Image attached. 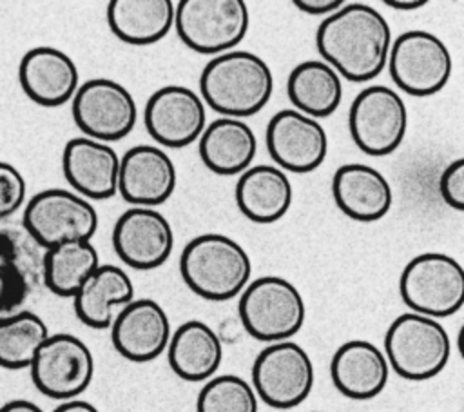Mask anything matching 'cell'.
Masks as SVG:
<instances>
[{"mask_svg": "<svg viewBox=\"0 0 464 412\" xmlns=\"http://www.w3.org/2000/svg\"><path fill=\"white\" fill-rule=\"evenodd\" d=\"M315 45L324 64L350 82H370L386 67L392 29L372 5L344 2L317 29Z\"/></svg>", "mask_w": 464, "mask_h": 412, "instance_id": "1", "label": "cell"}, {"mask_svg": "<svg viewBox=\"0 0 464 412\" xmlns=\"http://www.w3.org/2000/svg\"><path fill=\"white\" fill-rule=\"evenodd\" d=\"M201 100L225 118H245L259 113L274 91L268 64L250 51L232 49L214 56L199 76Z\"/></svg>", "mask_w": 464, "mask_h": 412, "instance_id": "2", "label": "cell"}, {"mask_svg": "<svg viewBox=\"0 0 464 412\" xmlns=\"http://www.w3.org/2000/svg\"><path fill=\"white\" fill-rule=\"evenodd\" d=\"M179 274L199 298L227 301L248 285L252 261L245 247L234 238L207 232L192 238L183 247Z\"/></svg>", "mask_w": 464, "mask_h": 412, "instance_id": "3", "label": "cell"}, {"mask_svg": "<svg viewBox=\"0 0 464 412\" xmlns=\"http://www.w3.org/2000/svg\"><path fill=\"white\" fill-rule=\"evenodd\" d=\"M451 341L439 319L404 312L397 316L384 334V358L388 367L408 381L435 378L448 365Z\"/></svg>", "mask_w": 464, "mask_h": 412, "instance_id": "4", "label": "cell"}, {"mask_svg": "<svg viewBox=\"0 0 464 412\" xmlns=\"http://www.w3.org/2000/svg\"><path fill=\"white\" fill-rule=\"evenodd\" d=\"M237 314L245 330L259 341L277 343L295 336L304 325L306 305L299 289L281 276L248 281L239 294Z\"/></svg>", "mask_w": 464, "mask_h": 412, "instance_id": "5", "label": "cell"}, {"mask_svg": "<svg viewBox=\"0 0 464 412\" xmlns=\"http://www.w3.org/2000/svg\"><path fill=\"white\" fill-rule=\"evenodd\" d=\"M399 294L410 312L448 318L464 303V269L448 254L422 252L404 265Z\"/></svg>", "mask_w": 464, "mask_h": 412, "instance_id": "6", "label": "cell"}, {"mask_svg": "<svg viewBox=\"0 0 464 412\" xmlns=\"http://www.w3.org/2000/svg\"><path fill=\"white\" fill-rule=\"evenodd\" d=\"M248 7L243 0H181L174 5L179 40L201 54L232 51L248 31Z\"/></svg>", "mask_w": 464, "mask_h": 412, "instance_id": "7", "label": "cell"}, {"mask_svg": "<svg viewBox=\"0 0 464 412\" xmlns=\"http://www.w3.org/2000/svg\"><path fill=\"white\" fill-rule=\"evenodd\" d=\"M22 227L47 250L65 241H91L98 229V212L72 191L45 189L27 201Z\"/></svg>", "mask_w": 464, "mask_h": 412, "instance_id": "8", "label": "cell"}, {"mask_svg": "<svg viewBox=\"0 0 464 412\" xmlns=\"http://www.w3.org/2000/svg\"><path fill=\"white\" fill-rule=\"evenodd\" d=\"M314 387V363L292 339L266 345L252 365V388L265 405L288 410L301 405Z\"/></svg>", "mask_w": 464, "mask_h": 412, "instance_id": "9", "label": "cell"}, {"mask_svg": "<svg viewBox=\"0 0 464 412\" xmlns=\"http://www.w3.org/2000/svg\"><path fill=\"white\" fill-rule=\"evenodd\" d=\"M386 65L401 91L411 96H431L450 82L453 60L439 36L413 29L392 42Z\"/></svg>", "mask_w": 464, "mask_h": 412, "instance_id": "10", "label": "cell"}, {"mask_svg": "<svg viewBox=\"0 0 464 412\" xmlns=\"http://www.w3.org/2000/svg\"><path fill=\"white\" fill-rule=\"evenodd\" d=\"M348 129L353 143L364 154H392L406 136V103L392 87L370 85L353 98Z\"/></svg>", "mask_w": 464, "mask_h": 412, "instance_id": "11", "label": "cell"}, {"mask_svg": "<svg viewBox=\"0 0 464 412\" xmlns=\"http://www.w3.org/2000/svg\"><path fill=\"white\" fill-rule=\"evenodd\" d=\"M71 113L85 138L103 143L123 140L138 118L130 91L111 78H91L78 85Z\"/></svg>", "mask_w": 464, "mask_h": 412, "instance_id": "12", "label": "cell"}, {"mask_svg": "<svg viewBox=\"0 0 464 412\" xmlns=\"http://www.w3.org/2000/svg\"><path fill=\"white\" fill-rule=\"evenodd\" d=\"M34 387L51 399H76L92 381L94 358L91 348L67 332L49 334L31 365Z\"/></svg>", "mask_w": 464, "mask_h": 412, "instance_id": "13", "label": "cell"}, {"mask_svg": "<svg viewBox=\"0 0 464 412\" xmlns=\"http://www.w3.org/2000/svg\"><path fill=\"white\" fill-rule=\"evenodd\" d=\"M44 249L22 225L0 221V318L24 310L44 285Z\"/></svg>", "mask_w": 464, "mask_h": 412, "instance_id": "14", "label": "cell"}, {"mask_svg": "<svg viewBox=\"0 0 464 412\" xmlns=\"http://www.w3.org/2000/svg\"><path fill=\"white\" fill-rule=\"evenodd\" d=\"M265 143L276 167L299 174L321 167L328 152L323 125L295 109H281L268 120Z\"/></svg>", "mask_w": 464, "mask_h": 412, "instance_id": "15", "label": "cell"}, {"mask_svg": "<svg viewBox=\"0 0 464 412\" xmlns=\"http://www.w3.org/2000/svg\"><path fill=\"white\" fill-rule=\"evenodd\" d=\"M143 123L160 145L181 149L201 136L207 125L205 103L185 85H165L149 96Z\"/></svg>", "mask_w": 464, "mask_h": 412, "instance_id": "16", "label": "cell"}, {"mask_svg": "<svg viewBox=\"0 0 464 412\" xmlns=\"http://www.w3.org/2000/svg\"><path fill=\"white\" fill-rule=\"evenodd\" d=\"M112 247L127 267L152 270L172 254L174 231L156 209L130 207L114 223Z\"/></svg>", "mask_w": 464, "mask_h": 412, "instance_id": "17", "label": "cell"}, {"mask_svg": "<svg viewBox=\"0 0 464 412\" xmlns=\"http://www.w3.org/2000/svg\"><path fill=\"white\" fill-rule=\"evenodd\" d=\"M170 321L165 309L150 299H132L121 307L111 323V339L116 352L134 363H147L167 350Z\"/></svg>", "mask_w": 464, "mask_h": 412, "instance_id": "18", "label": "cell"}, {"mask_svg": "<svg viewBox=\"0 0 464 412\" xmlns=\"http://www.w3.org/2000/svg\"><path fill=\"white\" fill-rule=\"evenodd\" d=\"M176 165L156 145H134L120 158L118 192L134 207L165 203L176 189Z\"/></svg>", "mask_w": 464, "mask_h": 412, "instance_id": "19", "label": "cell"}, {"mask_svg": "<svg viewBox=\"0 0 464 412\" xmlns=\"http://www.w3.org/2000/svg\"><path fill=\"white\" fill-rule=\"evenodd\" d=\"M18 82L29 100L44 107H58L72 100L80 74L72 58L49 45L29 49L18 65Z\"/></svg>", "mask_w": 464, "mask_h": 412, "instance_id": "20", "label": "cell"}, {"mask_svg": "<svg viewBox=\"0 0 464 412\" xmlns=\"http://www.w3.org/2000/svg\"><path fill=\"white\" fill-rule=\"evenodd\" d=\"M62 171L82 198L107 200L118 191L120 156L109 143L78 136L63 147Z\"/></svg>", "mask_w": 464, "mask_h": 412, "instance_id": "21", "label": "cell"}, {"mask_svg": "<svg viewBox=\"0 0 464 412\" xmlns=\"http://www.w3.org/2000/svg\"><path fill=\"white\" fill-rule=\"evenodd\" d=\"M330 376L334 387L346 397L366 401L379 396L390 378L384 352L366 339H350L332 356Z\"/></svg>", "mask_w": 464, "mask_h": 412, "instance_id": "22", "label": "cell"}, {"mask_svg": "<svg viewBox=\"0 0 464 412\" xmlns=\"http://www.w3.org/2000/svg\"><path fill=\"white\" fill-rule=\"evenodd\" d=\"M332 196L344 216L364 223L386 216L393 201L386 176L364 163L341 165L332 180Z\"/></svg>", "mask_w": 464, "mask_h": 412, "instance_id": "23", "label": "cell"}, {"mask_svg": "<svg viewBox=\"0 0 464 412\" xmlns=\"http://www.w3.org/2000/svg\"><path fill=\"white\" fill-rule=\"evenodd\" d=\"M203 165L219 176L241 174L252 165L257 140L250 125L237 118H218L198 138Z\"/></svg>", "mask_w": 464, "mask_h": 412, "instance_id": "24", "label": "cell"}, {"mask_svg": "<svg viewBox=\"0 0 464 412\" xmlns=\"http://www.w3.org/2000/svg\"><path fill=\"white\" fill-rule=\"evenodd\" d=\"M237 209L254 223H274L292 205V183L276 165H250L234 189Z\"/></svg>", "mask_w": 464, "mask_h": 412, "instance_id": "25", "label": "cell"}, {"mask_svg": "<svg viewBox=\"0 0 464 412\" xmlns=\"http://www.w3.org/2000/svg\"><path fill=\"white\" fill-rule=\"evenodd\" d=\"M167 359L178 378L192 383L207 381L221 365L223 345L212 327L188 319L170 334Z\"/></svg>", "mask_w": 464, "mask_h": 412, "instance_id": "26", "label": "cell"}, {"mask_svg": "<svg viewBox=\"0 0 464 412\" xmlns=\"http://www.w3.org/2000/svg\"><path fill=\"white\" fill-rule=\"evenodd\" d=\"M134 299L130 276L111 263L98 269L83 281L72 296L78 319L91 329H109L114 319V309H121Z\"/></svg>", "mask_w": 464, "mask_h": 412, "instance_id": "27", "label": "cell"}, {"mask_svg": "<svg viewBox=\"0 0 464 412\" xmlns=\"http://www.w3.org/2000/svg\"><path fill=\"white\" fill-rule=\"evenodd\" d=\"M107 24L118 40L150 45L174 27V4L170 0H111Z\"/></svg>", "mask_w": 464, "mask_h": 412, "instance_id": "28", "label": "cell"}, {"mask_svg": "<svg viewBox=\"0 0 464 412\" xmlns=\"http://www.w3.org/2000/svg\"><path fill=\"white\" fill-rule=\"evenodd\" d=\"M286 94L295 111L314 120L326 118L341 105L343 82L328 64L306 60L290 71Z\"/></svg>", "mask_w": 464, "mask_h": 412, "instance_id": "29", "label": "cell"}, {"mask_svg": "<svg viewBox=\"0 0 464 412\" xmlns=\"http://www.w3.org/2000/svg\"><path fill=\"white\" fill-rule=\"evenodd\" d=\"M98 265V250L91 241H65L44 250L42 281L53 294L72 298Z\"/></svg>", "mask_w": 464, "mask_h": 412, "instance_id": "30", "label": "cell"}, {"mask_svg": "<svg viewBox=\"0 0 464 412\" xmlns=\"http://www.w3.org/2000/svg\"><path fill=\"white\" fill-rule=\"evenodd\" d=\"M47 338L45 321L31 310H18L0 318V367L9 370L29 368L36 350Z\"/></svg>", "mask_w": 464, "mask_h": 412, "instance_id": "31", "label": "cell"}, {"mask_svg": "<svg viewBox=\"0 0 464 412\" xmlns=\"http://www.w3.org/2000/svg\"><path fill=\"white\" fill-rule=\"evenodd\" d=\"M259 399L252 385L236 374L212 376L201 387L196 412H257Z\"/></svg>", "mask_w": 464, "mask_h": 412, "instance_id": "32", "label": "cell"}, {"mask_svg": "<svg viewBox=\"0 0 464 412\" xmlns=\"http://www.w3.org/2000/svg\"><path fill=\"white\" fill-rule=\"evenodd\" d=\"M25 200V180L22 172L7 163L0 162V221L16 212Z\"/></svg>", "mask_w": 464, "mask_h": 412, "instance_id": "33", "label": "cell"}, {"mask_svg": "<svg viewBox=\"0 0 464 412\" xmlns=\"http://www.w3.org/2000/svg\"><path fill=\"white\" fill-rule=\"evenodd\" d=\"M439 192L446 205L455 211L464 209V160L457 158L444 167L439 178Z\"/></svg>", "mask_w": 464, "mask_h": 412, "instance_id": "34", "label": "cell"}, {"mask_svg": "<svg viewBox=\"0 0 464 412\" xmlns=\"http://www.w3.org/2000/svg\"><path fill=\"white\" fill-rule=\"evenodd\" d=\"M344 2L343 0H295L294 5L308 15H332L337 11Z\"/></svg>", "mask_w": 464, "mask_h": 412, "instance_id": "35", "label": "cell"}, {"mask_svg": "<svg viewBox=\"0 0 464 412\" xmlns=\"http://www.w3.org/2000/svg\"><path fill=\"white\" fill-rule=\"evenodd\" d=\"M53 412H100V410L92 403L76 397V399L62 401Z\"/></svg>", "mask_w": 464, "mask_h": 412, "instance_id": "36", "label": "cell"}, {"mask_svg": "<svg viewBox=\"0 0 464 412\" xmlns=\"http://www.w3.org/2000/svg\"><path fill=\"white\" fill-rule=\"evenodd\" d=\"M0 412H44V410L29 399H11L0 407Z\"/></svg>", "mask_w": 464, "mask_h": 412, "instance_id": "37", "label": "cell"}, {"mask_svg": "<svg viewBox=\"0 0 464 412\" xmlns=\"http://www.w3.org/2000/svg\"><path fill=\"white\" fill-rule=\"evenodd\" d=\"M386 5L393 7V9H399V11H413V9H420L426 5V0H406V2H401V0H388Z\"/></svg>", "mask_w": 464, "mask_h": 412, "instance_id": "38", "label": "cell"}, {"mask_svg": "<svg viewBox=\"0 0 464 412\" xmlns=\"http://www.w3.org/2000/svg\"><path fill=\"white\" fill-rule=\"evenodd\" d=\"M314 412H319V410H314Z\"/></svg>", "mask_w": 464, "mask_h": 412, "instance_id": "39", "label": "cell"}]
</instances>
